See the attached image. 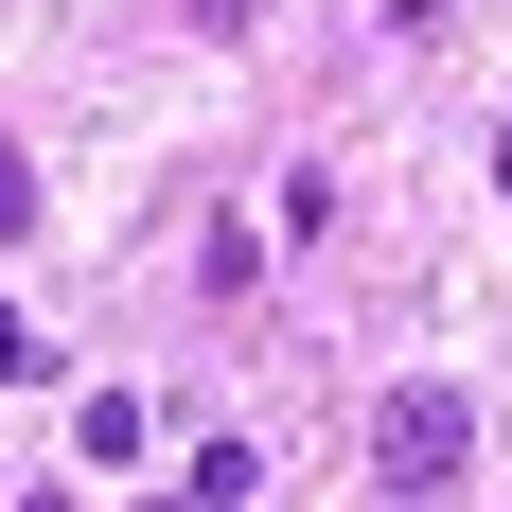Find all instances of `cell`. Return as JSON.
<instances>
[{
  "label": "cell",
  "mask_w": 512,
  "mask_h": 512,
  "mask_svg": "<svg viewBox=\"0 0 512 512\" xmlns=\"http://www.w3.org/2000/svg\"><path fill=\"white\" fill-rule=\"evenodd\" d=\"M460 477H477V389L424 371V389L371 407V495H460Z\"/></svg>",
  "instance_id": "cell-1"
},
{
  "label": "cell",
  "mask_w": 512,
  "mask_h": 512,
  "mask_svg": "<svg viewBox=\"0 0 512 512\" xmlns=\"http://www.w3.org/2000/svg\"><path fill=\"white\" fill-rule=\"evenodd\" d=\"M248 495H265L248 442H195V477H177V495H142V512H248Z\"/></svg>",
  "instance_id": "cell-2"
},
{
  "label": "cell",
  "mask_w": 512,
  "mask_h": 512,
  "mask_svg": "<svg viewBox=\"0 0 512 512\" xmlns=\"http://www.w3.org/2000/svg\"><path fill=\"white\" fill-rule=\"evenodd\" d=\"M71 442H89V460L124 477V460H142V442H159V407H142V389H89V407H71Z\"/></svg>",
  "instance_id": "cell-3"
},
{
  "label": "cell",
  "mask_w": 512,
  "mask_h": 512,
  "mask_svg": "<svg viewBox=\"0 0 512 512\" xmlns=\"http://www.w3.org/2000/svg\"><path fill=\"white\" fill-rule=\"evenodd\" d=\"M0 389H36V318H18V301H0Z\"/></svg>",
  "instance_id": "cell-4"
},
{
  "label": "cell",
  "mask_w": 512,
  "mask_h": 512,
  "mask_svg": "<svg viewBox=\"0 0 512 512\" xmlns=\"http://www.w3.org/2000/svg\"><path fill=\"white\" fill-rule=\"evenodd\" d=\"M18 230H36V177H18V142H0V248H18Z\"/></svg>",
  "instance_id": "cell-5"
},
{
  "label": "cell",
  "mask_w": 512,
  "mask_h": 512,
  "mask_svg": "<svg viewBox=\"0 0 512 512\" xmlns=\"http://www.w3.org/2000/svg\"><path fill=\"white\" fill-rule=\"evenodd\" d=\"M495 212H512V124H495Z\"/></svg>",
  "instance_id": "cell-6"
}]
</instances>
